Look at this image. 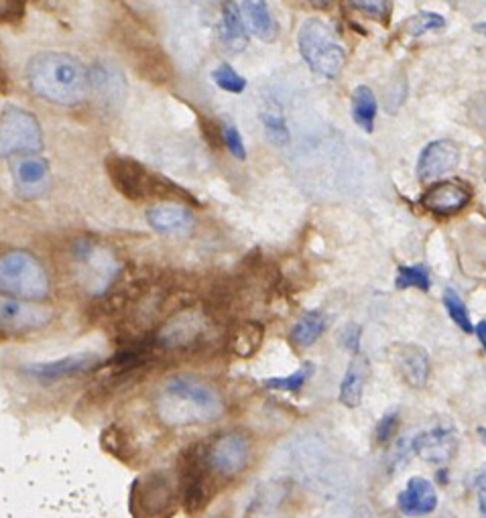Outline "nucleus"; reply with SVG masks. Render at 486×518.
<instances>
[{
    "mask_svg": "<svg viewBox=\"0 0 486 518\" xmlns=\"http://www.w3.org/2000/svg\"><path fill=\"white\" fill-rule=\"evenodd\" d=\"M155 417L169 429L212 423L224 413V396L212 382L195 374H173L153 401Z\"/></svg>",
    "mask_w": 486,
    "mask_h": 518,
    "instance_id": "1",
    "label": "nucleus"
},
{
    "mask_svg": "<svg viewBox=\"0 0 486 518\" xmlns=\"http://www.w3.org/2000/svg\"><path fill=\"white\" fill-rule=\"evenodd\" d=\"M69 287L88 301L107 299L126 275L124 262L108 243L94 236H77L68 244L61 260Z\"/></svg>",
    "mask_w": 486,
    "mask_h": 518,
    "instance_id": "2",
    "label": "nucleus"
},
{
    "mask_svg": "<svg viewBox=\"0 0 486 518\" xmlns=\"http://www.w3.org/2000/svg\"><path fill=\"white\" fill-rule=\"evenodd\" d=\"M27 86L41 100L63 108L80 106L90 98V68L76 55L44 52L33 55L25 69Z\"/></svg>",
    "mask_w": 486,
    "mask_h": 518,
    "instance_id": "3",
    "label": "nucleus"
},
{
    "mask_svg": "<svg viewBox=\"0 0 486 518\" xmlns=\"http://www.w3.org/2000/svg\"><path fill=\"white\" fill-rule=\"evenodd\" d=\"M55 279L47 262L27 248L0 252V293L27 301H49L55 297Z\"/></svg>",
    "mask_w": 486,
    "mask_h": 518,
    "instance_id": "4",
    "label": "nucleus"
},
{
    "mask_svg": "<svg viewBox=\"0 0 486 518\" xmlns=\"http://www.w3.org/2000/svg\"><path fill=\"white\" fill-rule=\"evenodd\" d=\"M107 356L94 350L72 352L60 358L49 360H33L17 364V376L27 387L37 390H55L66 385H74L76 380L88 379L98 371L107 366Z\"/></svg>",
    "mask_w": 486,
    "mask_h": 518,
    "instance_id": "5",
    "label": "nucleus"
},
{
    "mask_svg": "<svg viewBox=\"0 0 486 518\" xmlns=\"http://www.w3.org/2000/svg\"><path fill=\"white\" fill-rule=\"evenodd\" d=\"M107 171L115 186L126 200L140 202L147 197H163V200H171V197H187L179 187L169 183L165 177L153 175L140 165L139 161L121 157V155H110L107 159Z\"/></svg>",
    "mask_w": 486,
    "mask_h": 518,
    "instance_id": "6",
    "label": "nucleus"
},
{
    "mask_svg": "<svg viewBox=\"0 0 486 518\" xmlns=\"http://www.w3.org/2000/svg\"><path fill=\"white\" fill-rule=\"evenodd\" d=\"M60 311L49 301H27L0 293V339H23L47 331Z\"/></svg>",
    "mask_w": 486,
    "mask_h": 518,
    "instance_id": "7",
    "label": "nucleus"
},
{
    "mask_svg": "<svg viewBox=\"0 0 486 518\" xmlns=\"http://www.w3.org/2000/svg\"><path fill=\"white\" fill-rule=\"evenodd\" d=\"M200 456L216 484L241 475L251 461V439L243 431L218 433L208 442H200Z\"/></svg>",
    "mask_w": 486,
    "mask_h": 518,
    "instance_id": "8",
    "label": "nucleus"
},
{
    "mask_svg": "<svg viewBox=\"0 0 486 518\" xmlns=\"http://www.w3.org/2000/svg\"><path fill=\"white\" fill-rule=\"evenodd\" d=\"M299 52L307 61V66L328 80L340 76L347 53L344 47L334 39V33L320 19H307L301 25L298 35Z\"/></svg>",
    "mask_w": 486,
    "mask_h": 518,
    "instance_id": "9",
    "label": "nucleus"
},
{
    "mask_svg": "<svg viewBox=\"0 0 486 518\" xmlns=\"http://www.w3.org/2000/svg\"><path fill=\"white\" fill-rule=\"evenodd\" d=\"M44 129L33 112L9 106L0 115V159H17L44 151Z\"/></svg>",
    "mask_w": 486,
    "mask_h": 518,
    "instance_id": "10",
    "label": "nucleus"
},
{
    "mask_svg": "<svg viewBox=\"0 0 486 518\" xmlns=\"http://www.w3.org/2000/svg\"><path fill=\"white\" fill-rule=\"evenodd\" d=\"M178 500V486L161 472L147 474L132 488V510L137 518H171Z\"/></svg>",
    "mask_w": 486,
    "mask_h": 518,
    "instance_id": "11",
    "label": "nucleus"
},
{
    "mask_svg": "<svg viewBox=\"0 0 486 518\" xmlns=\"http://www.w3.org/2000/svg\"><path fill=\"white\" fill-rule=\"evenodd\" d=\"M11 177L17 197L23 202L44 200L52 191V165L41 155L11 159Z\"/></svg>",
    "mask_w": 486,
    "mask_h": 518,
    "instance_id": "12",
    "label": "nucleus"
},
{
    "mask_svg": "<svg viewBox=\"0 0 486 518\" xmlns=\"http://www.w3.org/2000/svg\"><path fill=\"white\" fill-rule=\"evenodd\" d=\"M145 219L161 236H181L192 232L195 218L194 211L179 202H159L147 208Z\"/></svg>",
    "mask_w": 486,
    "mask_h": 518,
    "instance_id": "13",
    "label": "nucleus"
},
{
    "mask_svg": "<svg viewBox=\"0 0 486 518\" xmlns=\"http://www.w3.org/2000/svg\"><path fill=\"white\" fill-rule=\"evenodd\" d=\"M411 451L427 464L443 466L456 456L458 437L452 429L435 427L419 433L411 442Z\"/></svg>",
    "mask_w": 486,
    "mask_h": 518,
    "instance_id": "14",
    "label": "nucleus"
},
{
    "mask_svg": "<svg viewBox=\"0 0 486 518\" xmlns=\"http://www.w3.org/2000/svg\"><path fill=\"white\" fill-rule=\"evenodd\" d=\"M460 161V148L450 140H434L419 155L418 177L421 181H432L446 175Z\"/></svg>",
    "mask_w": 486,
    "mask_h": 518,
    "instance_id": "15",
    "label": "nucleus"
},
{
    "mask_svg": "<svg viewBox=\"0 0 486 518\" xmlns=\"http://www.w3.org/2000/svg\"><path fill=\"white\" fill-rule=\"evenodd\" d=\"M470 202V191L456 181H442L429 187L421 203L427 211L438 216H452L462 208H466Z\"/></svg>",
    "mask_w": 486,
    "mask_h": 518,
    "instance_id": "16",
    "label": "nucleus"
},
{
    "mask_svg": "<svg viewBox=\"0 0 486 518\" xmlns=\"http://www.w3.org/2000/svg\"><path fill=\"white\" fill-rule=\"evenodd\" d=\"M397 506L405 516H427L438 508V494L429 480L411 478L399 494Z\"/></svg>",
    "mask_w": 486,
    "mask_h": 518,
    "instance_id": "17",
    "label": "nucleus"
},
{
    "mask_svg": "<svg viewBox=\"0 0 486 518\" xmlns=\"http://www.w3.org/2000/svg\"><path fill=\"white\" fill-rule=\"evenodd\" d=\"M397 368L405 382L413 388H424L432 372L429 356L424 347L419 346H401L397 350Z\"/></svg>",
    "mask_w": 486,
    "mask_h": 518,
    "instance_id": "18",
    "label": "nucleus"
},
{
    "mask_svg": "<svg viewBox=\"0 0 486 518\" xmlns=\"http://www.w3.org/2000/svg\"><path fill=\"white\" fill-rule=\"evenodd\" d=\"M220 39L224 47L232 53H241L249 45V33H246L244 19L236 3L224 0L222 3V20H220Z\"/></svg>",
    "mask_w": 486,
    "mask_h": 518,
    "instance_id": "19",
    "label": "nucleus"
},
{
    "mask_svg": "<svg viewBox=\"0 0 486 518\" xmlns=\"http://www.w3.org/2000/svg\"><path fill=\"white\" fill-rule=\"evenodd\" d=\"M366 374H369V360H366V356H363L361 352H356L340 385V402L344 407L355 409L363 402Z\"/></svg>",
    "mask_w": 486,
    "mask_h": 518,
    "instance_id": "20",
    "label": "nucleus"
},
{
    "mask_svg": "<svg viewBox=\"0 0 486 518\" xmlns=\"http://www.w3.org/2000/svg\"><path fill=\"white\" fill-rule=\"evenodd\" d=\"M265 328L255 319H249V322L236 323L235 328L228 331L227 336V346L232 354H236L238 358H251L255 354L260 344H263Z\"/></svg>",
    "mask_w": 486,
    "mask_h": 518,
    "instance_id": "21",
    "label": "nucleus"
},
{
    "mask_svg": "<svg viewBox=\"0 0 486 518\" xmlns=\"http://www.w3.org/2000/svg\"><path fill=\"white\" fill-rule=\"evenodd\" d=\"M243 15L249 23L251 31L257 35L260 41H275L277 39L279 27L277 20L273 19L267 0H244L243 3Z\"/></svg>",
    "mask_w": 486,
    "mask_h": 518,
    "instance_id": "22",
    "label": "nucleus"
},
{
    "mask_svg": "<svg viewBox=\"0 0 486 518\" xmlns=\"http://www.w3.org/2000/svg\"><path fill=\"white\" fill-rule=\"evenodd\" d=\"M90 86L92 94H98L104 102H112L115 98H123L116 90H124V77L108 63H96L94 68H90Z\"/></svg>",
    "mask_w": 486,
    "mask_h": 518,
    "instance_id": "23",
    "label": "nucleus"
},
{
    "mask_svg": "<svg viewBox=\"0 0 486 518\" xmlns=\"http://www.w3.org/2000/svg\"><path fill=\"white\" fill-rule=\"evenodd\" d=\"M326 325L328 317L323 315L322 311L318 309L306 311V314H301V317L295 322L291 333H289V339H291V344L295 347H307L322 336Z\"/></svg>",
    "mask_w": 486,
    "mask_h": 518,
    "instance_id": "24",
    "label": "nucleus"
},
{
    "mask_svg": "<svg viewBox=\"0 0 486 518\" xmlns=\"http://www.w3.org/2000/svg\"><path fill=\"white\" fill-rule=\"evenodd\" d=\"M352 118L363 131H375L377 118V98L369 86H358L352 92Z\"/></svg>",
    "mask_w": 486,
    "mask_h": 518,
    "instance_id": "25",
    "label": "nucleus"
},
{
    "mask_svg": "<svg viewBox=\"0 0 486 518\" xmlns=\"http://www.w3.org/2000/svg\"><path fill=\"white\" fill-rule=\"evenodd\" d=\"M314 364L312 362H304L298 371L289 376H275V379L265 380V388L269 390H281V393H298V390L312 379Z\"/></svg>",
    "mask_w": 486,
    "mask_h": 518,
    "instance_id": "26",
    "label": "nucleus"
},
{
    "mask_svg": "<svg viewBox=\"0 0 486 518\" xmlns=\"http://www.w3.org/2000/svg\"><path fill=\"white\" fill-rule=\"evenodd\" d=\"M432 285V275H429V268L426 265H401L397 267V276H395V287L397 289H419L427 291Z\"/></svg>",
    "mask_w": 486,
    "mask_h": 518,
    "instance_id": "27",
    "label": "nucleus"
},
{
    "mask_svg": "<svg viewBox=\"0 0 486 518\" xmlns=\"http://www.w3.org/2000/svg\"><path fill=\"white\" fill-rule=\"evenodd\" d=\"M443 307H446L448 315L452 317V322L464 333H472V331H474V325H472V322H470V314H468L466 305H464L462 297L458 295L452 287L443 289Z\"/></svg>",
    "mask_w": 486,
    "mask_h": 518,
    "instance_id": "28",
    "label": "nucleus"
},
{
    "mask_svg": "<svg viewBox=\"0 0 486 518\" xmlns=\"http://www.w3.org/2000/svg\"><path fill=\"white\" fill-rule=\"evenodd\" d=\"M443 27H446V19L438 15V12H418V15L405 20L403 31L407 35H413V37H419V35L434 29H443Z\"/></svg>",
    "mask_w": 486,
    "mask_h": 518,
    "instance_id": "29",
    "label": "nucleus"
},
{
    "mask_svg": "<svg viewBox=\"0 0 486 518\" xmlns=\"http://www.w3.org/2000/svg\"><path fill=\"white\" fill-rule=\"evenodd\" d=\"M260 118H263L267 139H269L273 145L283 147L289 143V131H287L285 118L279 110H267L260 115Z\"/></svg>",
    "mask_w": 486,
    "mask_h": 518,
    "instance_id": "30",
    "label": "nucleus"
},
{
    "mask_svg": "<svg viewBox=\"0 0 486 518\" xmlns=\"http://www.w3.org/2000/svg\"><path fill=\"white\" fill-rule=\"evenodd\" d=\"M212 80L218 88L230 92V94H241V92L246 88V80L236 74L228 63H220L214 72H212Z\"/></svg>",
    "mask_w": 486,
    "mask_h": 518,
    "instance_id": "31",
    "label": "nucleus"
},
{
    "mask_svg": "<svg viewBox=\"0 0 486 518\" xmlns=\"http://www.w3.org/2000/svg\"><path fill=\"white\" fill-rule=\"evenodd\" d=\"M222 139H224V145L228 147V151L235 155L238 161L246 159V148H244L243 137H241V132H238L236 126L224 124L222 126Z\"/></svg>",
    "mask_w": 486,
    "mask_h": 518,
    "instance_id": "32",
    "label": "nucleus"
},
{
    "mask_svg": "<svg viewBox=\"0 0 486 518\" xmlns=\"http://www.w3.org/2000/svg\"><path fill=\"white\" fill-rule=\"evenodd\" d=\"M397 427H399V413L397 410H391V413H386L377 425V433H375L377 443L383 445L389 442V439L395 435Z\"/></svg>",
    "mask_w": 486,
    "mask_h": 518,
    "instance_id": "33",
    "label": "nucleus"
},
{
    "mask_svg": "<svg viewBox=\"0 0 486 518\" xmlns=\"http://www.w3.org/2000/svg\"><path fill=\"white\" fill-rule=\"evenodd\" d=\"M355 9L366 12L375 19H385L389 15V3L386 0H348Z\"/></svg>",
    "mask_w": 486,
    "mask_h": 518,
    "instance_id": "34",
    "label": "nucleus"
},
{
    "mask_svg": "<svg viewBox=\"0 0 486 518\" xmlns=\"http://www.w3.org/2000/svg\"><path fill=\"white\" fill-rule=\"evenodd\" d=\"M27 0H0V23H15L25 15Z\"/></svg>",
    "mask_w": 486,
    "mask_h": 518,
    "instance_id": "35",
    "label": "nucleus"
},
{
    "mask_svg": "<svg viewBox=\"0 0 486 518\" xmlns=\"http://www.w3.org/2000/svg\"><path fill=\"white\" fill-rule=\"evenodd\" d=\"M474 488L478 494V510H481V516L486 518V466L476 472Z\"/></svg>",
    "mask_w": 486,
    "mask_h": 518,
    "instance_id": "36",
    "label": "nucleus"
},
{
    "mask_svg": "<svg viewBox=\"0 0 486 518\" xmlns=\"http://www.w3.org/2000/svg\"><path fill=\"white\" fill-rule=\"evenodd\" d=\"M344 344H347L348 350L352 352H361V346H358V339H361V328H356V325H348L347 328V336H344Z\"/></svg>",
    "mask_w": 486,
    "mask_h": 518,
    "instance_id": "37",
    "label": "nucleus"
},
{
    "mask_svg": "<svg viewBox=\"0 0 486 518\" xmlns=\"http://www.w3.org/2000/svg\"><path fill=\"white\" fill-rule=\"evenodd\" d=\"M474 331H476L478 342H481V346H482V350L486 352V319H482V322L476 325Z\"/></svg>",
    "mask_w": 486,
    "mask_h": 518,
    "instance_id": "38",
    "label": "nucleus"
},
{
    "mask_svg": "<svg viewBox=\"0 0 486 518\" xmlns=\"http://www.w3.org/2000/svg\"><path fill=\"white\" fill-rule=\"evenodd\" d=\"M309 3H312V6H314V9L326 11V9H330V6H332V4H334V0H309Z\"/></svg>",
    "mask_w": 486,
    "mask_h": 518,
    "instance_id": "39",
    "label": "nucleus"
},
{
    "mask_svg": "<svg viewBox=\"0 0 486 518\" xmlns=\"http://www.w3.org/2000/svg\"><path fill=\"white\" fill-rule=\"evenodd\" d=\"M476 433H478V437L482 439V443L486 445V427H478V429H476Z\"/></svg>",
    "mask_w": 486,
    "mask_h": 518,
    "instance_id": "40",
    "label": "nucleus"
},
{
    "mask_svg": "<svg viewBox=\"0 0 486 518\" xmlns=\"http://www.w3.org/2000/svg\"><path fill=\"white\" fill-rule=\"evenodd\" d=\"M478 29H481V31H482V33H484V37H486V23H482V25H481V27H478Z\"/></svg>",
    "mask_w": 486,
    "mask_h": 518,
    "instance_id": "41",
    "label": "nucleus"
},
{
    "mask_svg": "<svg viewBox=\"0 0 486 518\" xmlns=\"http://www.w3.org/2000/svg\"><path fill=\"white\" fill-rule=\"evenodd\" d=\"M484 177H486V175H484Z\"/></svg>",
    "mask_w": 486,
    "mask_h": 518,
    "instance_id": "42",
    "label": "nucleus"
}]
</instances>
